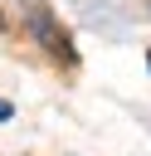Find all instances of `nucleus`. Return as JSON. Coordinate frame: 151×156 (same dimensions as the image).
<instances>
[{"label": "nucleus", "instance_id": "3", "mask_svg": "<svg viewBox=\"0 0 151 156\" xmlns=\"http://www.w3.org/2000/svg\"><path fill=\"white\" fill-rule=\"evenodd\" d=\"M0 29H5V15H0Z\"/></svg>", "mask_w": 151, "mask_h": 156}, {"label": "nucleus", "instance_id": "1", "mask_svg": "<svg viewBox=\"0 0 151 156\" xmlns=\"http://www.w3.org/2000/svg\"><path fill=\"white\" fill-rule=\"evenodd\" d=\"M24 24H29V34L54 54V58H63V63H78V54H73V39H68V29L54 20V10L44 5V0H24Z\"/></svg>", "mask_w": 151, "mask_h": 156}, {"label": "nucleus", "instance_id": "2", "mask_svg": "<svg viewBox=\"0 0 151 156\" xmlns=\"http://www.w3.org/2000/svg\"><path fill=\"white\" fill-rule=\"evenodd\" d=\"M5 117H10V102H5V98H0V122H5Z\"/></svg>", "mask_w": 151, "mask_h": 156}]
</instances>
